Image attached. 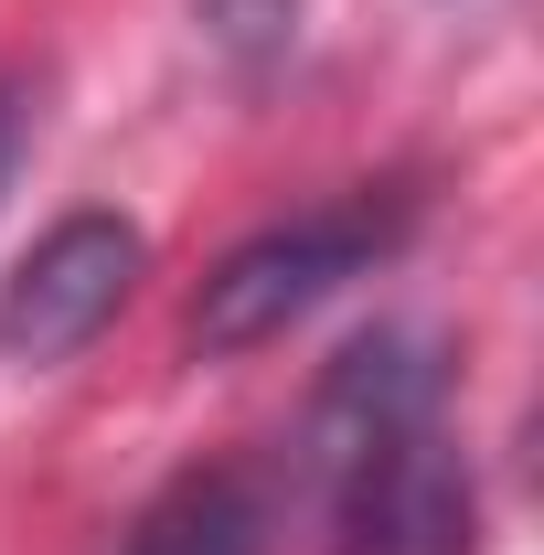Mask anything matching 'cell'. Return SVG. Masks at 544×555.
Returning <instances> with one entry per match:
<instances>
[{
    "instance_id": "5b68a950",
    "label": "cell",
    "mask_w": 544,
    "mask_h": 555,
    "mask_svg": "<svg viewBox=\"0 0 544 555\" xmlns=\"http://www.w3.org/2000/svg\"><path fill=\"white\" fill-rule=\"evenodd\" d=\"M204 33L235 65H277L288 33H299V0H204Z\"/></svg>"
},
{
    "instance_id": "6da1fadb",
    "label": "cell",
    "mask_w": 544,
    "mask_h": 555,
    "mask_svg": "<svg viewBox=\"0 0 544 555\" xmlns=\"http://www.w3.org/2000/svg\"><path fill=\"white\" fill-rule=\"evenodd\" d=\"M449 363L427 332H363L310 396V481L332 555H480V491L449 449Z\"/></svg>"
},
{
    "instance_id": "7a4b0ae2",
    "label": "cell",
    "mask_w": 544,
    "mask_h": 555,
    "mask_svg": "<svg viewBox=\"0 0 544 555\" xmlns=\"http://www.w3.org/2000/svg\"><path fill=\"white\" fill-rule=\"evenodd\" d=\"M406 235H416V193L406 182H363V193H341V204L288 214V224H268V235H246L235 257H213V278L193 288V343L204 352L277 343L288 321H310V310L341 299L352 278H374Z\"/></svg>"
},
{
    "instance_id": "277c9868",
    "label": "cell",
    "mask_w": 544,
    "mask_h": 555,
    "mask_svg": "<svg viewBox=\"0 0 544 555\" xmlns=\"http://www.w3.org/2000/svg\"><path fill=\"white\" fill-rule=\"evenodd\" d=\"M118 555H268V481L235 460L182 470L171 491H150V513L129 524Z\"/></svg>"
},
{
    "instance_id": "3957f363",
    "label": "cell",
    "mask_w": 544,
    "mask_h": 555,
    "mask_svg": "<svg viewBox=\"0 0 544 555\" xmlns=\"http://www.w3.org/2000/svg\"><path fill=\"white\" fill-rule=\"evenodd\" d=\"M139 268H150V235L129 214H65L22 268L0 278V352L11 363H75L129 310Z\"/></svg>"
},
{
    "instance_id": "8992f818",
    "label": "cell",
    "mask_w": 544,
    "mask_h": 555,
    "mask_svg": "<svg viewBox=\"0 0 544 555\" xmlns=\"http://www.w3.org/2000/svg\"><path fill=\"white\" fill-rule=\"evenodd\" d=\"M22 139H33V86L0 75V193H11V171H22Z\"/></svg>"
}]
</instances>
